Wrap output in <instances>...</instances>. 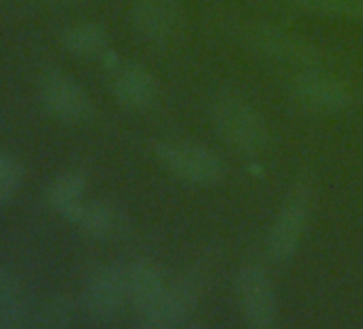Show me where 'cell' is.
I'll return each instance as SVG.
<instances>
[{
	"mask_svg": "<svg viewBox=\"0 0 363 329\" xmlns=\"http://www.w3.org/2000/svg\"><path fill=\"white\" fill-rule=\"evenodd\" d=\"M257 43L259 52L265 56L286 62V65H297V67H308L312 69L318 62V56L312 45L301 41L299 37H293L289 33L276 30V28H259L252 37Z\"/></svg>",
	"mask_w": 363,
	"mask_h": 329,
	"instance_id": "obj_11",
	"label": "cell"
},
{
	"mask_svg": "<svg viewBox=\"0 0 363 329\" xmlns=\"http://www.w3.org/2000/svg\"><path fill=\"white\" fill-rule=\"evenodd\" d=\"M297 5L323 16L363 20V0H297Z\"/></svg>",
	"mask_w": 363,
	"mask_h": 329,
	"instance_id": "obj_18",
	"label": "cell"
},
{
	"mask_svg": "<svg viewBox=\"0 0 363 329\" xmlns=\"http://www.w3.org/2000/svg\"><path fill=\"white\" fill-rule=\"evenodd\" d=\"M39 96L43 107L65 122H82L92 113V103L86 90L65 71L52 69L41 75Z\"/></svg>",
	"mask_w": 363,
	"mask_h": 329,
	"instance_id": "obj_6",
	"label": "cell"
},
{
	"mask_svg": "<svg viewBox=\"0 0 363 329\" xmlns=\"http://www.w3.org/2000/svg\"><path fill=\"white\" fill-rule=\"evenodd\" d=\"M75 316H77L75 301L65 293H56L45 301H41V306L35 310L30 325L37 329H67L73 325Z\"/></svg>",
	"mask_w": 363,
	"mask_h": 329,
	"instance_id": "obj_16",
	"label": "cell"
},
{
	"mask_svg": "<svg viewBox=\"0 0 363 329\" xmlns=\"http://www.w3.org/2000/svg\"><path fill=\"white\" fill-rule=\"evenodd\" d=\"M75 223L94 238H111L122 229V214L107 201H86Z\"/></svg>",
	"mask_w": 363,
	"mask_h": 329,
	"instance_id": "obj_15",
	"label": "cell"
},
{
	"mask_svg": "<svg viewBox=\"0 0 363 329\" xmlns=\"http://www.w3.org/2000/svg\"><path fill=\"white\" fill-rule=\"evenodd\" d=\"M107 41H109L107 28L103 24H96V22L75 24L62 33L65 50L71 52L73 56H79V58L103 54L107 48Z\"/></svg>",
	"mask_w": 363,
	"mask_h": 329,
	"instance_id": "obj_13",
	"label": "cell"
},
{
	"mask_svg": "<svg viewBox=\"0 0 363 329\" xmlns=\"http://www.w3.org/2000/svg\"><path fill=\"white\" fill-rule=\"evenodd\" d=\"M235 291H238L240 310L250 327L263 329V327L274 325L278 301H276L274 284L263 267L244 265L238 272Z\"/></svg>",
	"mask_w": 363,
	"mask_h": 329,
	"instance_id": "obj_5",
	"label": "cell"
},
{
	"mask_svg": "<svg viewBox=\"0 0 363 329\" xmlns=\"http://www.w3.org/2000/svg\"><path fill=\"white\" fill-rule=\"evenodd\" d=\"M154 154L177 178L199 186H212L225 178V164L210 147L193 141H160Z\"/></svg>",
	"mask_w": 363,
	"mask_h": 329,
	"instance_id": "obj_2",
	"label": "cell"
},
{
	"mask_svg": "<svg viewBox=\"0 0 363 329\" xmlns=\"http://www.w3.org/2000/svg\"><path fill=\"white\" fill-rule=\"evenodd\" d=\"M212 122L218 135L240 152H259L269 139L263 116L252 103L233 92L216 96L212 103Z\"/></svg>",
	"mask_w": 363,
	"mask_h": 329,
	"instance_id": "obj_1",
	"label": "cell"
},
{
	"mask_svg": "<svg viewBox=\"0 0 363 329\" xmlns=\"http://www.w3.org/2000/svg\"><path fill=\"white\" fill-rule=\"evenodd\" d=\"M130 20L143 41L164 43L177 22V0H135Z\"/></svg>",
	"mask_w": 363,
	"mask_h": 329,
	"instance_id": "obj_9",
	"label": "cell"
},
{
	"mask_svg": "<svg viewBox=\"0 0 363 329\" xmlns=\"http://www.w3.org/2000/svg\"><path fill=\"white\" fill-rule=\"evenodd\" d=\"M126 293L135 312V323L147 327L167 293L160 269L150 261H137L126 269Z\"/></svg>",
	"mask_w": 363,
	"mask_h": 329,
	"instance_id": "obj_8",
	"label": "cell"
},
{
	"mask_svg": "<svg viewBox=\"0 0 363 329\" xmlns=\"http://www.w3.org/2000/svg\"><path fill=\"white\" fill-rule=\"evenodd\" d=\"M24 182V169L16 156L0 150V206L9 203Z\"/></svg>",
	"mask_w": 363,
	"mask_h": 329,
	"instance_id": "obj_17",
	"label": "cell"
},
{
	"mask_svg": "<svg viewBox=\"0 0 363 329\" xmlns=\"http://www.w3.org/2000/svg\"><path fill=\"white\" fill-rule=\"evenodd\" d=\"M310 201L312 195L308 184H297L284 199L267 235V250L274 261L282 263L295 255L310 216Z\"/></svg>",
	"mask_w": 363,
	"mask_h": 329,
	"instance_id": "obj_4",
	"label": "cell"
},
{
	"mask_svg": "<svg viewBox=\"0 0 363 329\" xmlns=\"http://www.w3.org/2000/svg\"><path fill=\"white\" fill-rule=\"evenodd\" d=\"M291 94L297 105L314 113H337L344 111L352 101L344 82L314 69H308L293 79Z\"/></svg>",
	"mask_w": 363,
	"mask_h": 329,
	"instance_id": "obj_7",
	"label": "cell"
},
{
	"mask_svg": "<svg viewBox=\"0 0 363 329\" xmlns=\"http://www.w3.org/2000/svg\"><path fill=\"white\" fill-rule=\"evenodd\" d=\"M128 301L126 272L120 267L99 269L86 284L82 295V314L88 325L105 327L111 325Z\"/></svg>",
	"mask_w": 363,
	"mask_h": 329,
	"instance_id": "obj_3",
	"label": "cell"
},
{
	"mask_svg": "<svg viewBox=\"0 0 363 329\" xmlns=\"http://www.w3.org/2000/svg\"><path fill=\"white\" fill-rule=\"evenodd\" d=\"M84 193H86V182H84L82 176H77V174H62V176H58L50 184V189H48V201H50V206L58 214L75 221L77 214H79V210L86 203Z\"/></svg>",
	"mask_w": 363,
	"mask_h": 329,
	"instance_id": "obj_12",
	"label": "cell"
},
{
	"mask_svg": "<svg viewBox=\"0 0 363 329\" xmlns=\"http://www.w3.org/2000/svg\"><path fill=\"white\" fill-rule=\"evenodd\" d=\"M26 323V303L18 278L0 267V329H20Z\"/></svg>",
	"mask_w": 363,
	"mask_h": 329,
	"instance_id": "obj_14",
	"label": "cell"
},
{
	"mask_svg": "<svg viewBox=\"0 0 363 329\" xmlns=\"http://www.w3.org/2000/svg\"><path fill=\"white\" fill-rule=\"evenodd\" d=\"M113 92L124 107L147 109L156 103L160 88L156 77L145 67L126 62L113 75Z\"/></svg>",
	"mask_w": 363,
	"mask_h": 329,
	"instance_id": "obj_10",
	"label": "cell"
}]
</instances>
